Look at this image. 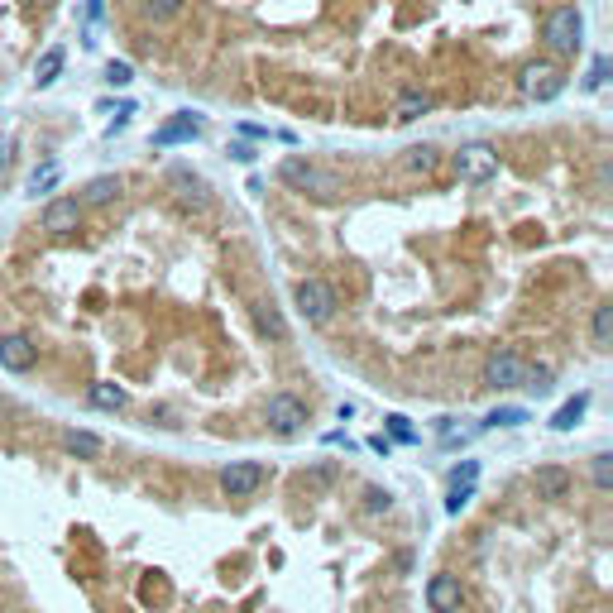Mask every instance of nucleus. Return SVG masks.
Instances as JSON below:
<instances>
[{
  "label": "nucleus",
  "mask_w": 613,
  "mask_h": 613,
  "mask_svg": "<svg viewBox=\"0 0 613 613\" xmlns=\"http://www.w3.org/2000/svg\"><path fill=\"white\" fill-rule=\"evenodd\" d=\"M278 178L292 187V192H306V197H322V202H331V197L340 192V178L336 173H326V168H316L312 159H283L278 163Z\"/></svg>",
  "instance_id": "f257e3e1"
},
{
  "label": "nucleus",
  "mask_w": 613,
  "mask_h": 613,
  "mask_svg": "<svg viewBox=\"0 0 613 613\" xmlns=\"http://www.w3.org/2000/svg\"><path fill=\"white\" fill-rule=\"evenodd\" d=\"M541 39H547V49L556 58H575L585 43V15L575 5H561L547 15V25H541Z\"/></svg>",
  "instance_id": "f03ea898"
},
{
  "label": "nucleus",
  "mask_w": 613,
  "mask_h": 613,
  "mask_svg": "<svg viewBox=\"0 0 613 613\" xmlns=\"http://www.w3.org/2000/svg\"><path fill=\"white\" fill-rule=\"evenodd\" d=\"M292 302H298V316L312 322V326H326L336 316V306H340L336 288L326 278H302L298 288H292Z\"/></svg>",
  "instance_id": "7ed1b4c3"
},
{
  "label": "nucleus",
  "mask_w": 613,
  "mask_h": 613,
  "mask_svg": "<svg viewBox=\"0 0 613 613\" xmlns=\"http://www.w3.org/2000/svg\"><path fill=\"white\" fill-rule=\"evenodd\" d=\"M493 173H499V153H493V144H485V139L460 144V153H455V178L460 182L479 187V182H489Z\"/></svg>",
  "instance_id": "20e7f679"
},
{
  "label": "nucleus",
  "mask_w": 613,
  "mask_h": 613,
  "mask_svg": "<svg viewBox=\"0 0 613 613\" xmlns=\"http://www.w3.org/2000/svg\"><path fill=\"white\" fill-rule=\"evenodd\" d=\"M264 479H268L264 460H230V465L221 469V493H226V499H250V493L264 489Z\"/></svg>",
  "instance_id": "39448f33"
},
{
  "label": "nucleus",
  "mask_w": 613,
  "mask_h": 613,
  "mask_svg": "<svg viewBox=\"0 0 613 613\" xmlns=\"http://www.w3.org/2000/svg\"><path fill=\"white\" fill-rule=\"evenodd\" d=\"M523 374L527 364L517 350H493L485 360V388H499V393H508V388H523Z\"/></svg>",
  "instance_id": "423d86ee"
},
{
  "label": "nucleus",
  "mask_w": 613,
  "mask_h": 613,
  "mask_svg": "<svg viewBox=\"0 0 613 613\" xmlns=\"http://www.w3.org/2000/svg\"><path fill=\"white\" fill-rule=\"evenodd\" d=\"M517 87H523L527 101H556L561 91H565V77L551 63H527L523 77H517Z\"/></svg>",
  "instance_id": "0eeeda50"
},
{
  "label": "nucleus",
  "mask_w": 613,
  "mask_h": 613,
  "mask_svg": "<svg viewBox=\"0 0 613 613\" xmlns=\"http://www.w3.org/2000/svg\"><path fill=\"white\" fill-rule=\"evenodd\" d=\"M264 417H268V427H274L278 436H298L306 427V403L292 398V393H274L268 407H264Z\"/></svg>",
  "instance_id": "6e6552de"
},
{
  "label": "nucleus",
  "mask_w": 613,
  "mask_h": 613,
  "mask_svg": "<svg viewBox=\"0 0 613 613\" xmlns=\"http://www.w3.org/2000/svg\"><path fill=\"white\" fill-rule=\"evenodd\" d=\"M197 135H202V115L178 111V115H168V120L153 129V144H159V149H173V144H192Z\"/></svg>",
  "instance_id": "1a4fd4ad"
},
{
  "label": "nucleus",
  "mask_w": 613,
  "mask_h": 613,
  "mask_svg": "<svg viewBox=\"0 0 613 613\" xmlns=\"http://www.w3.org/2000/svg\"><path fill=\"white\" fill-rule=\"evenodd\" d=\"M34 360H39V345H34L29 336H0V369H10V374H29L34 369Z\"/></svg>",
  "instance_id": "9d476101"
},
{
  "label": "nucleus",
  "mask_w": 613,
  "mask_h": 613,
  "mask_svg": "<svg viewBox=\"0 0 613 613\" xmlns=\"http://www.w3.org/2000/svg\"><path fill=\"white\" fill-rule=\"evenodd\" d=\"M77 221H81V202H77V197H53V202L43 206L39 226L53 230V235H67V230H77Z\"/></svg>",
  "instance_id": "9b49d317"
},
{
  "label": "nucleus",
  "mask_w": 613,
  "mask_h": 613,
  "mask_svg": "<svg viewBox=\"0 0 613 613\" xmlns=\"http://www.w3.org/2000/svg\"><path fill=\"white\" fill-rule=\"evenodd\" d=\"M532 489H537V499H547V503H556L570 493V469L565 465H537L532 469Z\"/></svg>",
  "instance_id": "f8f14e48"
},
{
  "label": "nucleus",
  "mask_w": 613,
  "mask_h": 613,
  "mask_svg": "<svg viewBox=\"0 0 613 613\" xmlns=\"http://www.w3.org/2000/svg\"><path fill=\"white\" fill-rule=\"evenodd\" d=\"M427 604H431V613H455L460 609V580L455 575H431L427 580Z\"/></svg>",
  "instance_id": "ddd939ff"
},
{
  "label": "nucleus",
  "mask_w": 613,
  "mask_h": 613,
  "mask_svg": "<svg viewBox=\"0 0 613 613\" xmlns=\"http://www.w3.org/2000/svg\"><path fill=\"white\" fill-rule=\"evenodd\" d=\"M63 451L73 455V460H101V436L97 431H81V427H67L63 431Z\"/></svg>",
  "instance_id": "4468645a"
},
{
  "label": "nucleus",
  "mask_w": 613,
  "mask_h": 613,
  "mask_svg": "<svg viewBox=\"0 0 613 613\" xmlns=\"http://www.w3.org/2000/svg\"><path fill=\"white\" fill-rule=\"evenodd\" d=\"M436 163H441V153H436L431 144H412V149H403L398 168L412 173V178H427V173H436Z\"/></svg>",
  "instance_id": "2eb2a0df"
},
{
  "label": "nucleus",
  "mask_w": 613,
  "mask_h": 613,
  "mask_svg": "<svg viewBox=\"0 0 613 613\" xmlns=\"http://www.w3.org/2000/svg\"><path fill=\"white\" fill-rule=\"evenodd\" d=\"M250 312H254V326H259V331H264L268 340H288V322L278 316V306L268 302V298H259Z\"/></svg>",
  "instance_id": "dca6fc26"
},
{
  "label": "nucleus",
  "mask_w": 613,
  "mask_h": 613,
  "mask_svg": "<svg viewBox=\"0 0 613 613\" xmlns=\"http://www.w3.org/2000/svg\"><path fill=\"white\" fill-rule=\"evenodd\" d=\"M115 192H120V178H111V173H105V178H91L87 187H81L77 202H81V206H105Z\"/></svg>",
  "instance_id": "f3484780"
},
{
  "label": "nucleus",
  "mask_w": 613,
  "mask_h": 613,
  "mask_svg": "<svg viewBox=\"0 0 613 613\" xmlns=\"http://www.w3.org/2000/svg\"><path fill=\"white\" fill-rule=\"evenodd\" d=\"M589 331H594V350H613V302H599L594 306V322H589Z\"/></svg>",
  "instance_id": "a211bd4d"
},
{
  "label": "nucleus",
  "mask_w": 613,
  "mask_h": 613,
  "mask_svg": "<svg viewBox=\"0 0 613 613\" xmlns=\"http://www.w3.org/2000/svg\"><path fill=\"white\" fill-rule=\"evenodd\" d=\"M63 63H67V53L53 43V49L39 58V67H34V87H53V81H58V73H63Z\"/></svg>",
  "instance_id": "6ab92c4d"
},
{
  "label": "nucleus",
  "mask_w": 613,
  "mask_h": 613,
  "mask_svg": "<svg viewBox=\"0 0 613 613\" xmlns=\"http://www.w3.org/2000/svg\"><path fill=\"white\" fill-rule=\"evenodd\" d=\"M87 403L101 407V412H120V407H125V388H120V384H91Z\"/></svg>",
  "instance_id": "aec40b11"
},
{
  "label": "nucleus",
  "mask_w": 613,
  "mask_h": 613,
  "mask_svg": "<svg viewBox=\"0 0 613 613\" xmlns=\"http://www.w3.org/2000/svg\"><path fill=\"white\" fill-rule=\"evenodd\" d=\"M431 111V97L427 91H407V97H398V105H393V120H417V115H427Z\"/></svg>",
  "instance_id": "412c9836"
},
{
  "label": "nucleus",
  "mask_w": 613,
  "mask_h": 613,
  "mask_svg": "<svg viewBox=\"0 0 613 613\" xmlns=\"http://www.w3.org/2000/svg\"><path fill=\"white\" fill-rule=\"evenodd\" d=\"M58 182H63V168H58L53 159H43L39 168L29 173V197H39V192H53Z\"/></svg>",
  "instance_id": "4be33fe9"
},
{
  "label": "nucleus",
  "mask_w": 613,
  "mask_h": 613,
  "mask_svg": "<svg viewBox=\"0 0 613 613\" xmlns=\"http://www.w3.org/2000/svg\"><path fill=\"white\" fill-rule=\"evenodd\" d=\"M585 407H589V393H575L570 403H561V407H556V417H551V427H556V431H570L575 422L585 417Z\"/></svg>",
  "instance_id": "5701e85b"
},
{
  "label": "nucleus",
  "mask_w": 613,
  "mask_h": 613,
  "mask_svg": "<svg viewBox=\"0 0 613 613\" xmlns=\"http://www.w3.org/2000/svg\"><path fill=\"white\" fill-rule=\"evenodd\" d=\"M178 187H182V192H178V202H182V206H192V211H206V206H211V197H206V187H202V182H187L182 173H178Z\"/></svg>",
  "instance_id": "b1692460"
},
{
  "label": "nucleus",
  "mask_w": 613,
  "mask_h": 613,
  "mask_svg": "<svg viewBox=\"0 0 613 613\" xmlns=\"http://www.w3.org/2000/svg\"><path fill=\"white\" fill-rule=\"evenodd\" d=\"M139 10H144L149 19H159V25H163V19H178V15H182V0H139Z\"/></svg>",
  "instance_id": "393cba45"
},
{
  "label": "nucleus",
  "mask_w": 613,
  "mask_h": 613,
  "mask_svg": "<svg viewBox=\"0 0 613 613\" xmlns=\"http://www.w3.org/2000/svg\"><path fill=\"white\" fill-rule=\"evenodd\" d=\"M523 422H527V407H493L485 427H523Z\"/></svg>",
  "instance_id": "a878e982"
},
{
  "label": "nucleus",
  "mask_w": 613,
  "mask_h": 613,
  "mask_svg": "<svg viewBox=\"0 0 613 613\" xmlns=\"http://www.w3.org/2000/svg\"><path fill=\"white\" fill-rule=\"evenodd\" d=\"M589 479H594L599 489L613 485V455H609V451H599L594 460H589Z\"/></svg>",
  "instance_id": "bb28decb"
},
{
  "label": "nucleus",
  "mask_w": 613,
  "mask_h": 613,
  "mask_svg": "<svg viewBox=\"0 0 613 613\" xmlns=\"http://www.w3.org/2000/svg\"><path fill=\"white\" fill-rule=\"evenodd\" d=\"M388 436H393V441H403V446H412V441H417V427H412L403 412H393V417H388Z\"/></svg>",
  "instance_id": "cd10ccee"
},
{
  "label": "nucleus",
  "mask_w": 613,
  "mask_h": 613,
  "mask_svg": "<svg viewBox=\"0 0 613 613\" xmlns=\"http://www.w3.org/2000/svg\"><path fill=\"white\" fill-rule=\"evenodd\" d=\"M469 499H475V485H451V493H446V513H460Z\"/></svg>",
  "instance_id": "c85d7f7f"
},
{
  "label": "nucleus",
  "mask_w": 613,
  "mask_h": 613,
  "mask_svg": "<svg viewBox=\"0 0 613 613\" xmlns=\"http://www.w3.org/2000/svg\"><path fill=\"white\" fill-rule=\"evenodd\" d=\"M364 508H369V513H388V508H393V493H388V489H364Z\"/></svg>",
  "instance_id": "c756f323"
},
{
  "label": "nucleus",
  "mask_w": 613,
  "mask_h": 613,
  "mask_svg": "<svg viewBox=\"0 0 613 613\" xmlns=\"http://www.w3.org/2000/svg\"><path fill=\"white\" fill-rule=\"evenodd\" d=\"M105 81H111V87H129V81H135V67L129 63H105Z\"/></svg>",
  "instance_id": "7c9ffc66"
},
{
  "label": "nucleus",
  "mask_w": 613,
  "mask_h": 613,
  "mask_svg": "<svg viewBox=\"0 0 613 613\" xmlns=\"http://www.w3.org/2000/svg\"><path fill=\"white\" fill-rule=\"evenodd\" d=\"M475 479H479V465H475V460H460V465L451 469V485H475Z\"/></svg>",
  "instance_id": "2f4dec72"
},
{
  "label": "nucleus",
  "mask_w": 613,
  "mask_h": 613,
  "mask_svg": "<svg viewBox=\"0 0 613 613\" xmlns=\"http://www.w3.org/2000/svg\"><path fill=\"white\" fill-rule=\"evenodd\" d=\"M523 388H532V393H547V388H551V369H527V374H523Z\"/></svg>",
  "instance_id": "473e14b6"
},
{
  "label": "nucleus",
  "mask_w": 613,
  "mask_h": 613,
  "mask_svg": "<svg viewBox=\"0 0 613 613\" xmlns=\"http://www.w3.org/2000/svg\"><path fill=\"white\" fill-rule=\"evenodd\" d=\"M609 81V58H594V67H589V77H585V87L589 91H599Z\"/></svg>",
  "instance_id": "72a5a7b5"
},
{
  "label": "nucleus",
  "mask_w": 613,
  "mask_h": 613,
  "mask_svg": "<svg viewBox=\"0 0 613 613\" xmlns=\"http://www.w3.org/2000/svg\"><path fill=\"white\" fill-rule=\"evenodd\" d=\"M10 153H15V139H0V168L10 163Z\"/></svg>",
  "instance_id": "f704fd0d"
},
{
  "label": "nucleus",
  "mask_w": 613,
  "mask_h": 613,
  "mask_svg": "<svg viewBox=\"0 0 613 613\" xmlns=\"http://www.w3.org/2000/svg\"><path fill=\"white\" fill-rule=\"evenodd\" d=\"M87 15H91V19H101V0H87Z\"/></svg>",
  "instance_id": "c9c22d12"
}]
</instances>
